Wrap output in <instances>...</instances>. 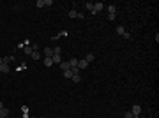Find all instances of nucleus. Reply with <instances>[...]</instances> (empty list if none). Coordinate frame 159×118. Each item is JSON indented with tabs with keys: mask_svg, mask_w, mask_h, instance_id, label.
Listing matches in <instances>:
<instances>
[{
	"mask_svg": "<svg viewBox=\"0 0 159 118\" xmlns=\"http://www.w3.org/2000/svg\"><path fill=\"white\" fill-rule=\"evenodd\" d=\"M62 74H64V78H73V72H71V70H64Z\"/></svg>",
	"mask_w": 159,
	"mask_h": 118,
	"instance_id": "dca6fc26",
	"label": "nucleus"
},
{
	"mask_svg": "<svg viewBox=\"0 0 159 118\" xmlns=\"http://www.w3.org/2000/svg\"><path fill=\"white\" fill-rule=\"evenodd\" d=\"M73 81H74V83H80V79H81V76H80V74H76V76H73Z\"/></svg>",
	"mask_w": 159,
	"mask_h": 118,
	"instance_id": "a211bd4d",
	"label": "nucleus"
},
{
	"mask_svg": "<svg viewBox=\"0 0 159 118\" xmlns=\"http://www.w3.org/2000/svg\"><path fill=\"white\" fill-rule=\"evenodd\" d=\"M87 65H89V62L87 60H78V69H87Z\"/></svg>",
	"mask_w": 159,
	"mask_h": 118,
	"instance_id": "20e7f679",
	"label": "nucleus"
},
{
	"mask_svg": "<svg viewBox=\"0 0 159 118\" xmlns=\"http://www.w3.org/2000/svg\"><path fill=\"white\" fill-rule=\"evenodd\" d=\"M103 7H104V4H103V2H97V4H94V9H92V14H97L99 11H103Z\"/></svg>",
	"mask_w": 159,
	"mask_h": 118,
	"instance_id": "f257e3e1",
	"label": "nucleus"
},
{
	"mask_svg": "<svg viewBox=\"0 0 159 118\" xmlns=\"http://www.w3.org/2000/svg\"><path fill=\"white\" fill-rule=\"evenodd\" d=\"M51 62H53V64H60V62H62L60 55H55V53H53V57H51Z\"/></svg>",
	"mask_w": 159,
	"mask_h": 118,
	"instance_id": "1a4fd4ad",
	"label": "nucleus"
},
{
	"mask_svg": "<svg viewBox=\"0 0 159 118\" xmlns=\"http://www.w3.org/2000/svg\"><path fill=\"white\" fill-rule=\"evenodd\" d=\"M44 57L51 58V57H53V48H44Z\"/></svg>",
	"mask_w": 159,
	"mask_h": 118,
	"instance_id": "6e6552de",
	"label": "nucleus"
},
{
	"mask_svg": "<svg viewBox=\"0 0 159 118\" xmlns=\"http://www.w3.org/2000/svg\"><path fill=\"white\" fill-rule=\"evenodd\" d=\"M131 113L134 115V118H138V116H140V113H141V106L134 104V106H133V109H131Z\"/></svg>",
	"mask_w": 159,
	"mask_h": 118,
	"instance_id": "f03ea898",
	"label": "nucleus"
},
{
	"mask_svg": "<svg viewBox=\"0 0 159 118\" xmlns=\"http://www.w3.org/2000/svg\"><path fill=\"white\" fill-rule=\"evenodd\" d=\"M42 62H44V65H46V67H51V65H53L51 58H48V57H44V60H42Z\"/></svg>",
	"mask_w": 159,
	"mask_h": 118,
	"instance_id": "9b49d317",
	"label": "nucleus"
},
{
	"mask_svg": "<svg viewBox=\"0 0 159 118\" xmlns=\"http://www.w3.org/2000/svg\"><path fill=\"white\" fill-rule=\"evenodd\" d=\"M9 70H11L9 64H5V62H2V64H0V72H2V74H7Z\"/></svg>",
	"mask_w": 159,
	"mask_h": 118,
	"instance_id": "7ed1b4c3",
	"label": "nucleus"
},
{
	"mask_svg": "<svg viewBox=\"0 0 159 118\" xmlns=\"http://www.w3.org/2000/svg\"><path fill=\"white\" fill-rule=\"evenodd\" d=\"M60 69H62V72H64V70H71L69 62H60Z\"/></svg>",
	"mask_w": 159,
	"mask_h": 118,
	"instance_id": "39448f33",
	"label": "nucleus"
},
{
	"mask_svg": "<svg viewBox=\"0 0 159 118\" xmlns=\"http://www.w3.org/2000/svg\"><path fill=\"white\" fill-rule=\"evenodd\" d=\"M23 51H25V55H32V46H27V48H23Z\"/></svg>",
	"mask_w": 159,
	"mask_h": 118,
	"instance_id": "2eb2a0df",
	"label": "nucleus"
},
{
	"mask_svg": "<svg viewBox=\"0 0 159 118\" xmlns=\"http://www.w3.org/2000/svg\"><path fill=\"white\" fill-rule=\"evenodd\" d=\"M7 118H9V116H7Z\"/></svg>",
	"mask_w": 159,
	"mask_h": 118,
	"instance_id": "393cba45",
	"label": "nucleus"
},
{
	"mask_svg": "<svg viewBox=\"0 0 159 118\" xmlns=\"http://www.w3.org/2000/svg\"><path fill=\"white\" fill-rule=\"evenodd\" d=\"M2 108H4V104H2V102H0V109H2Z\"/></svg>",
	"mask_w": 159,
	"mask_h": 118,
	"instance_id": "5701e85b",
	"label": "nucleus"
},
{
	"mask_svg": "<svg viewBox=\"0 0 159 118\" xmlns=\"http://www.w3.org/2000/svg\"><path fill=\"white\" fill-rule=\"evenodd\" d=\"M69 65H71V69H73V67H78V60H76V58H71L69 60Z\"/></svg>",
	"mask_w": 159,
	"mask_h": 118,
	"instance_id": "f8f14e48",
	"label": "nucleus"
},
{
	"mask_svg": "<svg viewBox=\"0 0 159 118\" xmlns=\"http://www.w3.org/2000/svg\"><path fill=\"white\" fill-rule=\"evenodd\" d=\"M85 7H87V9L92 12V9H94V4H92V2H87V4H85Z\"/></svg>",
	"mask_w": 159,
	"mask_h": 118,
	"instance_id": "f3484780",
	"label": "nucleus"
},
{
	"mask_svg": "<svg viewBox=\"0 0 159 118\" xmlns=\"http://www.w3.org/2000/svg\"><path fill=\"white\" fill-rule=\"evenodd\" d=\"M94 58H96V57H94V53H89V55H87V57H85V60H87V62H94Z\"/></svg>",
	"mask_w": 159,
	"mask_h": 118,
	"instance_id": "ddd939ff",
	"label": "nucleus"
},
{
	"mask_svg": "<svg viewBox=\"0 0 159 118\" xmlns=\"http://www.w3.org/2000/svg\"><path fill=\"white\" fill-rule=\"evenodd\" d=\"M30 57H32L34 60H39V58H41V53L37 51V49H35V51H32V55H30Z\"/></svg>",
	"mask_w": 159,
	"mask_h": 118,
	"instance_id": "9d476101",
	"label": "nucleus"
},
{
	"mask_svg": "<svg viewBox=\"0 0 159 118\" xmlns=\"http://www.w3.org/2000/svg\"><path fill=\"white\" fill-rule=\"evenodd\" d=\"M115 32H117V34H119V35H122V37H124V35H126V28H124V27H122V25H119V27H117V30H115Z\"/></svg>",
	"mask_w": 159,
	"mask_h": 118,
	"instance_id": "0eeeda50",
	"label": "nucleus"
},
{
	"mask_svg": "<svg viewBox=\"0 0 159 118\" xmlns=\"http://www.w3.org/2000/svg\"><path fill=\"white\" fill-rule=\"evenodd\" d=\"M126 118H134V115H133L131 111H127V113H126Z\"/></svg>",
	"mask_w": 159,
	"mask_h": 118,
	"instance_id": "412c9836",
	"label": "nucleus"
},
{
	"mask_svg": "<svg viewBox=\"0 0 159 118\" xmlns=\"http://www.w3.org/2000/svg\"><path fill=\"white\" fill-rule=\"evenodd\" d=\"M0 64H2V58H0Z\"/></svg>",
	"mask_w": 159,
	"mask_h": 118,
	"instance_id": "b1692460",
	"label": "nucleus"
},
{
	"mask_svg": "<svg viewBox=\"0 0 159 118\" xmlns=\"http://www.w3.org/2000/svg\"><path fill=\"white\" fill-rule=\"evenodd\" d=\"M0 116H2V118H7V116H9V109L5 108V106L0 109Z\"/></svg>",
	"mask_w": 159,
	"mask_h": 118,
	"instance_id": "423d86ee",
	"label": "nucleus"
},
{
	"mask_svg": "<svg viewBox=\"0 0 159 118\" xmlns=\"http://www.w3.org/2000/svg\"><path fill=\"white\" fill-rule=\"evenodd\" d=\"M35 5H37V7H44V0H37Z\"/></svg>",
	"mask_w": 159,
	"mask_h": 118,
	"instance_id": "aec40b11",
	"label": "nucleus"
},
{
	"mask_svg": "<svg viewBox=\"0 0 159 118\" xmlns=\"http://www.w3.org/2000/svg\"><path fill=\"white\" fill-rule=\"evenodd\" d=\"M117 9H115V5H108V14H115Z\"/></svg>",
	"mask_w": 159,
	"mask_h": 118,
	"instance_id": "4468645a",
	"label": "nucleus"
},
{
	"mask_svg": "<svg viewBox=\"0 0 159 118\" xmlns=\"http://www.w3.org/2000/svg\"><path fill=\"white\" fill-rule=\"evenodd\" d=\"M27 118H28V116H27Z\"/></svg>",
	"mask_w": 159,
	"mask_h": 118,
	"instance_id": "a878e982",
	"label": "nucleus"
},
{
	"mask_svg": "<svg viewBox=\"0 0 159 118\" xmlns=\"http://www.w3.org/2000/svg\"><path fill=\"white\" fill-rule=\"evenodd\" d=\"M76 16H78V11H74V9H73V11L69 12V18H76Z\"/></svg>",
	"mask_w": 159,
	"mask_h": 118,
	"instance_id": "6ab92c4d",
	"label": "nucleus"
},
{
	"mask_svg": "<svg viewBox=\"0 0 159 118\" xmlns=\"http://www.w3.org/2000/svg\"><path fill=\"white\" fill-rule=\"evenodd\" d=\"M51 4H53L51 0H44V7H48V5H51Z\"/></svg>",
	"mask_w": 159,
	"mask_h": 118,
	"instance_id": "4be33fe9",
	"label": "nucleus"
}]
</instances>
